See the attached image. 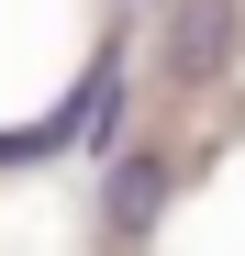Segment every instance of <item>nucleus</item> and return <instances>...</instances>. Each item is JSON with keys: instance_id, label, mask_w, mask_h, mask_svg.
Returning <instances> with one entry per match:
<instances>
[{"instance_id": "nucleus-3", "label": "nucleus", "mask_w": 245, "mask_h": 256, "mask_svg": "<svg viewBox=\"0 0 245 256\" xmlns=\"http://www.w3.org/2000/svg\"><path fill=\"white\" fill-rule=\"evenodd\" d=\"M67 134H78V145H112V134H122V56H100V67H90V90H78Z\"/></svg>"}, {"instance_id": "nucleus-2", "label": "nucleus", "mask_w": 245, "mask_h": 256, "mask_svg": "<svg viewBox=\"0 0 245 256\" xmlns=\"http://www.w3.org/2000/svg\"><path fill=\"white\" fill-rule=\"evenodd\" d=\"M156 200H168V167H156V156H122V167H112L100 223H112V234H145V223H156Z\"/></svg>"}, {"instance_id": "nucleus-1", "label": "nucleus", "mask_w": 245, "mask_h": 256, "mask_svg": "<svg viewBox=\"0 0 245 256\" xmlns=\"http://www.w3.org/2000/svg\"><path fill=\"white\" fill-rule=\"evenodd\" d=\"M223 67H234V0H178L168 12V78L212 90Z\"/></svg>"}]
</instances>
